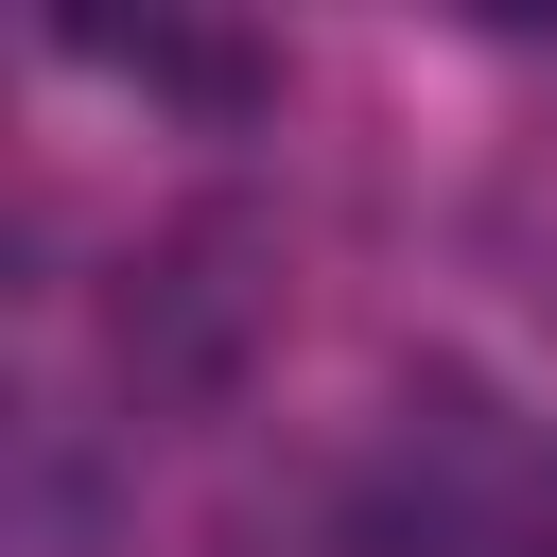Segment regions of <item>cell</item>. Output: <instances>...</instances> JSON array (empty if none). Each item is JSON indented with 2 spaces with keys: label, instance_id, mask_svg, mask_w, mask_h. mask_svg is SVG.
Masks as SVG:
<instances>
[{
  "label": "cell",
  "instance_id": "1",
  "mask_svg": "<svg viewBox=\"0 0 557 557\" xmlns=\"http://www.w3.org/2000/svg\"><path fill=\"white\" fill-rule=\"evenodd\" d=\"M122 383L139 400H226L244 383V348H261V226H174V244H139L122 261Z\"/></svg>",
  "mask_w": 557,
  "mask_h": 557
},
{
  "label": "cell",
  "instance_id": "2",
  "mask_svg": "<svg viewBox=\"0 0 557 557\" xmlns=\"http://www.w3.org/2000/svg\"><path fill=\"white\" fill-rule=\"evenodd\" d=\"M17 557H104V453L70 400L17 418Z\"/></svg>",
  "mask_w": 557,
  "mask_h": 557
},
{
  "label": "cell",
  "instance_id": "3",
  "mask_svg": "<svg viewBox=\"0 0 557 557\" xmlns=\"http://www.w3.org/2000/svg\"><path fill=\"white\" fill-rule=\"evenodd\" d=\"M70 52H87V70L174 87L191 122H244V104H261V52H244V35H174V17H139V35H70Z\"/></svg>",
  "mask_w": 557,
  "mask_h": 557
}]
</instances>
